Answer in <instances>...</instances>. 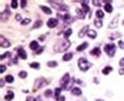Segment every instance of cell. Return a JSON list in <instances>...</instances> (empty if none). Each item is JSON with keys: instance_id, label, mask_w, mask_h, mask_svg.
Instances as JSON below:
<instances>
[{"instance_id": "cell-50", "label": "cell", "mask_w": 124, "mask_h": 101, "mask_svg": "<svg viewBox=\"0 0 124 101\" xmlns=\"http://www.w3.org/2000/svg\"><path fill=\"white\" fill-rule=\"evenodd\" d=\"M34 101H42V100H41V97H37V99L34 100Z\"/></svg>"}, {"instance_id": "cell-36", "label": "cell", "mask_w": 124, "mask_h": 101, "mask_svg": "<svg viewBox=\"0 0 124 101\" xmlns=\"http://www.w3.org/2000/svg\"><path fill=\"white\" fill-rule=\"evenodd\" d=\"M119 36H120V34L116 33V34H114V35L110 36V40H114V39H116V38H119Z\"/></svg>"}, {"instance_id": "cell-6", "label": "cell", "mask_w": 124, "mask_h": 101, "mask_svg": "<svg viewBox=\"0 0 124 101\" xmlns=\"http://www.w3.org/2000/svg\"><path fill=\"white\" fill-rule=\"evenodd\" d=\"M50 4H51V5H55V8H56V9H59V11H64V12H68V7H67L65 4H63V3L50 1Z\"/></svg>"}, {"instance_id": "cell-51", "label": "cell", "mask_w": 124, "mask_h": 101, "mask_svg": "<svg viewBox=\"0 0 124 101\" xmlns=\"http://www.w3.org/2000/svg\"><path fill=\"white\" fill-rule=\"evenodd\" d=\"M95 101H103V100H95Z\"/></svg>"}, {"instance_id": "cell-33", "label": "cell", "mask_w": 124, "mask_h": 101, "mask_svg": "<svg viewBox=\"0 0 124 101\" xmlns=\"http://www.w3.org/2000/svg\"><path fill=\"white\" fill-rule=\"evenodd\" d=\"M4 79L7 80L8 83H13V77H12V75H7V77H5Z\"/></svg>"}, {"instance_id": "cell-21", "label": "cell", "mask_w": 124, "mask_h": 101, "mask_svg": "<svg viewBox=\"0 0 124 101\" xmlns=\"http://www.w3.org/2000/svg\"><path fill=\"white\" fill-rule=\"evenodd\" d=\"M72 57H73V53H72V52H69V53H65L64 57H63V60H64V61H71Z\"/></svg>"}, {"instance_id": "cell-16", "label": "cell", "mask_w": 124, "mask_h": 101, "mask_svg": "<svg viewBox=\"0 0 124 101\" xmlns=\"http://www.w3.org/2000/svg\"><path fill=\"white\" fill-rule=\"evenodd\" d=\"M91 56H95V57H99L101 56V48H98V47H95V48L90 52Z\"/></svg>"}, {"instance_id": "cell-31", "label": "cell", "mask_w": 124, "mask_h": 101, "mask_svg": "<svg viewBox=\"0 0 124 101\" xmlns=\"http://www.w3.org/2000/svg\"><path fill=\"white\" fill-rule=\"evenodd\" d=\"M41 26H42V21L38 20V21L35 22V23H34V27H33V29H39Z\"/></svg>"}, {"instance_id": "cell-30", "label": "cell", "mask_w": 124, "mask_h": 101, "mask_svg": "<svg viewBox=\"0 0 124 101\" xmlns=\"http://www.w3.org/2000/svg\"><path fill=\"white\" fill-rule=\"evenodd\" d=\"M30 67H33V69H39L41 65H39V62H31V64H30Z\"/></svg>"}, {"instance_id": "cell-39", "label": "cell", "mask_w": 124, "mask_h": 101, "mask_svg": "<svg viewBox=\"0 0 124 101\" xmlns=\"http://www.w3.org/2000/svg\"><path fill=\"white\" fill-rule=\"evenodd\" d=\"M117 45H119L122 49H124V42H122V40H119V43H117Z\"/></svg>"}, {"instance_id": "cell-45", "label": "cell", "mask_w": 124, "mask_h": 101, "mask_svg": "<svg viewBox=\"0 0 124 101\" xmlns=\"http://www.w3.org/2000/svg\"><path fill=\"white\" fill-rule=\"evenodd\" d=\"M119 65H120V66H124V57L119 61Z\"/></svg>"}, {"instance_id": "cell-2", "label": "cell", "mask_w": 124, "mask_h": 101, "mask_svg": "<svg viewBox=\"0 0 124 101\" xmlns=\"http://www.w3.org/2000/svg\"><path fill=\"white\" fill-rule=\"evenodd\" d=\"M50 83V79H44V78H38L34 83V87H33V92H37L39 88H42L43 86H47Z\"/></svg>"}, {"instance_id": "cell-5", "label": "cell", "mask_w": 124, "mask_h": 101, "mask_svg": "<svg viewBox=\"0 0 124 101\" xmlns=\"http://www.w3.org/2000/svg\"><path fill=\"white\" fill-rule=\"evenodd\" d=\"M90 62L88 61L86 58H84V57H81L80 60H78V67H80V70L81 71H86L89 67H90Z\"/></svg>"}, {"instance_id": "cell-15", "label": "cell", "mask_w": 124, "mask_h": 101, "mask_svg": "<svg viewBox=\"0 0 124 101\" xmlns=\"http://www.w3.org/2000/svg\"><path fill=\"white\" fill-rule=\"evenodd\" d=\"M117 21H119V16H116V17H114L112 22H110V29H115L117 26Z\"/></svg>"}, {"instance_id": "cell-7", "label": "cell", "mask_w": 124, "mask_h": 101, "mask_svg": "<svg viewBox=\"0 0 124 101\" xmlns=\"http://www.w3.org/2000/svg\"><path fill=\"white\" fill-rule=\"evenodd\" d=\"M9 44H11V43H9V40L5 39V36H4V35L0 36V45H1V48H8Z\"/></svg>"}, {"instance_id": "cell-49", "label": "cell", "mask_w": 124, "mask_h": 101, "mask_svg": "<svg viewBox=\"0 0 124 101\" xmlns=\"http://www.w3.org/2000/svg\"><path fill=\"white\" fill-rule=\"evenodd\" d=\"M34 100H35V99H33V97H28V99H26V101H34Z\"/></svg>"}, {"instance_id": "cell-3", "label": "cell", "mask_w": 124, "mask_h": 101, "mask_svg": "<svg viewBox=\"0 0 124 101\" xmlns=\"http://www.w3.org/2000/svg\"><path fill=\"white\" fill-rule=\"evenodd\" d=\"M71 84H72V80H71L69 74H64V77L62 78V80H60V87L65 88V90H69V88H71Z\"/></svg>"}, {"instance_id": "cell-9", "label": "cell", "mask_w": 124, "mask_h": 101, "mask_svg": "<svg viewBox=\"0 0 124 101\" xmlns=\"http://www.w3.org/2000/svg\"><path fill=\"white\" fill-rule=\"evenodd\" d=\"M17 55H18V58H22V60H25L28 57L26 52H25L24 48H21V47H18V48H17Z\"/></svg>"}, {"instance_id": "cell-4", "label": "cell", "mask_w": 124, "mask_h": 101, "mask_svg": "<svg viewBox=\"0 0 124 101\" xmlns=\"http://www.w3.org/2000/svg\"><path fill=\"white\" fill-rule=\"evenodd\" d=\"M104 52L107 53L109 57H114V56H115V52H116V45L115 44H106V45H104Z\"/></svg>"}, {"instance_id": "cell-35", "label": "cell", "mask_w": 124, "mask_h": 101, "mask_svg": "<svg viewBox=\"0 0 124 101\" xmlns=\"http://www.w3.org/2000/svg\"><path fill=\"white\" fill-rule=\"evenodd\" d=\"M18 75H20V78H22V79H24V78L28 77V73H26V71H20V74H18Z\"/></svg>"}, {"instance_id": "cell-34", "label": "cell", "mask_w": 124, "mask_h": 101, "mask_svg": "<svg viewBox=\"0 0 124 101\" xmlns=\"http://www.w3.org/2000/svg\"><path fill=\"white\" fill-rule=\"evenodd\" d=\"M9 57H11V53H9V52L3 53V55H1V60H4V58H9Z\"/></svg>"}, {"instance_id": "cell-37", "label": "cell", "mask_w": 124, "mask_h": 101, "mask_svg": "<svg viewBox=\"0 0 124 101\" xmlns=\"http://www.w3.org/2000/svg\"><path fill=\"white\" fill-rule=\"evenodd\" d=\"M44 96H47V97L52 96V91H51V90H47L46 92H44Z\"/></svg>"}, {"instance_id": "cell-42", "label": "cell", "mask_w": 124, "mask_h": 101, "mask_svg": "<svg viewBox=\"0 0 124 101\" xmlns=\"http://www.w3.org/2000/svg\"><path fill=\"white\" fill-rule=\"evenodd\" d=\"M5 69H7V67H5V65H1V67H0V73H4Z\"/></svg>"}, {"instance_id": "cell-32", "label": "cell", "mask_w": 124, "mask_h": 101, "mask_svg": "<svg viewBox=\"0 0 124 101\" xmlns=\"http://www.w3.org/2000/svg\"><path fill=\"white\" fill-rule=\"evenodd\" d=\"M29 23H30V18H25V20H22V22H21L22 26H26V25H29Z\"/></svg>"}, {"instance_id": "cell-14", "label": "cell", "mask_w": 124, "mask_h": 101, "mask_svg": "<svg viewBox=\"0 0 124 101\" xmlns=\"http://www.w3.org/2000/svg\"><path fill=\"white\" fill-rule=\"evenodd\" d=\"M71 92H72V95H75V96H81L82 91L78 87H73L72 90H71Z\"/></svg>"}, {"instance_id": "cell-8", "label": "cell", "mask_w": 124, "mask_h": 101, "mask_svg": "<svg viewBox=\"0 0 124 101\" xmlns=\"http://www.w3.org/2000/svg\"><path fill=\"white\" fill-rule=\"evenodd\" d=\"M59 23V20L58 18H50L48 21H47V26L48 27H56Z\"/></svg>"}, {"instance_id": "cell-40", "label": "cell", "mask_w": 124, "mask_h": 101, "mask_svg": "<svg viewBox=\"0 0 124 101\" xmlns=\"http://www.w3.org/2000/svg\"><path fill=\"white\" fill-rule=\"evenodd\" d=\"M14 18H16V21H21V22H22L21 16H20V14H16V16H14Z\"/></svg>"}, {"instance_id": "cell-1", "label": "cell", "mask_w": 124, "mask_h": 101, "mask_svg": "<svg viewBox=\"0 0 124 101\" xmlns=\"http://www.w3.org/2000/svg\"><path fill=\"white\" fill-rule=\"evenodd\" d=\"M71 47V42L68 39H62V40H58L54 45V50L55 52H64Z\"/></svg>"}, {"instance_id": "cell-41", "label": "cell", "mask_w": 124, "mask_h": 101, "mask_svg": "<svg viewBox=\"0 0 124 101\" xmlns=\"http://www.w3.org/2000/svg\"><path fill=\"white\" fill-rule=\"evenodd\" d=\"M44 39H46V35H41L39 38H38V40H39V42H43Z\"/></svg>"}, {"instance_id": "cell-12", "label": "cell", "mask_w": 124, "mask_h": 101, "mask_svg": "<svg viewBox=\"0 0 124 101\" xmlns=\"http://www.w3.org/2000/svg\"><path fill=\"white\" fill-rule=\"evenodd\" d=\"M13 97H14L13 91H12V90H9L8 92H7V95H5V97H4V99L7 100V101H12V100H13Z\"/></svg>"}, {"instance_id": "cell-26", "label": "cell", "mask_w": 124, "mask_h": 101, "mask_svg": "<svg viewBox=\"0 0 124 101\" xmlns=\"http://www.w3.org/2000/svg\"><path fill=\"white\" fill-rule=\"evenodd\" d=\"M94 25L97 27H102L103 26V22H102V20H98V18H97V20L94 21Z\"/></svg>"}, {"instance_id": "cell-11", "label": "cell", "mask_w": 124, "mask_h": 101, "mask_svg": "<svg viewBox=\"0 0 124 101\" xmlns=\"http://www.w3.org/2000/svg\"><path fill=\"white\" fill-rule=\"evenodd\" d=\"M76 13H77V16H78V18H80V20H84V18H85V13H86V12H85L84 9L77 8V9H76Z\"/></svg>"}, {"instance_id": "cell-10", "label": "cell", "mask_w": 124, "mask_h": 101, "mask_svg": "<svg viewBox=\"0 0 124 101\" xmlns=\"http://www.w3.org/2000/svg\"><path fill=\"white\" fill-rule=\"evenodd\" d=\"M58 17H60V18H63V21L64 22H72L73 21V18H71V14H68V13H65L64 16H62V14H58Z\"/></svg>"}, {"instance_id": "cell-38", "label": "cell", "mask_w": 124, "mask_h": 101, "mask_svg": "<svg viewBox=\"0 0 124 101\" xmlns=\"http://www.w3.org/2000/svg\"><path fill=\"white\" fill-rule=\"evenodd\" d=\"M20 5H21L22 8H25V7H26V0H21V1H20Z\"/></svg>"}, {"instance_id": "cell-19", "label": "cell", "mask_w": 124, "mask_h": 101, "mask_svg": "<svg viewBox=\"0 0 124 101\" xmlns=\"http://www.w3.org/2000/svg\"><path fill=\"white\" fill-rule=\"evenodd\" d=\"M95 16L98 17V20H102V18L104 17V12H103V11H101V9H98V11L95 12Z\"/></svg>"}, {"instance_id": "cell-25", "label": "cell", "mask_w": 124, "mask_h": 101, "mask_svg": "<svg viewBox=\"0 0 124 101\" xmlns=\"http://www.w3.org/2000/svg\"><path fill=\"white\" fill-rule=\"evenodd\" d=\"M60 92H62V87H58V88L55 90V99H59V97L62 96Z\"/></svg>"}, {"instance_id": "cell-24", "label": "cell", "mask_w": 124, "mask_h": 101, "mask_svg": "<svg viewBox=\"0 0 124 101\" xmlns=\"http://www.w3.org/2000/svg\"><path fill=\"white\" fill-rule=\"evenodd\" d=\"M88 36L90 38V39H95V36H97V33H95L94 30H89V33H88Z\"/></svg>"}, {"instance_id": "cell-44", "label": "cell", "mask_w": 124, "mask_h": 101, "mask_svg": "<svg viewBox=\"0 0 124 101\" xmlns=\"http://www.w3.org/2000/svg\"><path fill=\"white\" fill-rule=\"evenodd\" d=\"M93 5H97V7H98V5H101V1H97V0H94V1H93Z\"/></svg>"}, {"instance_id": "cell-23", "label": "cell", "mask_w": 124, "mask_h": 101, "mask_svg": "<svg viewBox=\"0 0 124 101\" xmlns=\"http://www.w3.org/2000/svg\"><path fill=\"white\" fill-rule=\"evenodd\" d=\"M86 48H88V43H82L81 45L77 47V50H78V52H82V50H85Z\"/></svg>"}, {"instance_id": "cell-47", "label": "cell", "mask_w": 124, "mask_h": 101, "mask_svg": "<svg viewBox=\"0 0 124 101\" xmlns=\"http://www.w3.org/2000/svg\"><path fill=\"white\" fill-rule=\"evenodd\" d=\"M43 52V48H39V49H37V53L39 55V53H42Z\"/></svg>"}, {"instance_id": "cell-29", "label": "cell", "mask_w": 124, "mask_h": 101, "mask_svg": "<svg viewBox=\"0 0 124 101\" xmlns=\"http://www.w3.org/2000/svg\"><path fill=\"white\" fill-rule=\"evenodd\" d=\"M18 5H20V3L16 1V0H12V1H11V8H17Z\"/></svg>"}, {"instance_id": "cell-18", "label": "cell", "mask_w": 124, "mask_h": 101, "mask_svg": "<svg viewBox=\"0 0 124 101\" xmlns=\"http://www.w3.org/2000/svg\"><path fill=\"white\" fill-rule=\"evenodd\" d=\"M29 47H30V49H33V50H37V48H39V47H38V42H37V40H33V42H30Z\"/></svg>"}, {"instance_id": "cell-13", "label": "cell", "mask_w": 124, "mask_h": 101, "mask_svg": "<svg viewBox=\"0 0 124 101\" xmlns=\"http://www.w3.org/2000/svg\"><path fill=\"white\" fill-rule=\"evenodd\" d=\"M112 5H111V3L110 1H106L104 3V12H107V13H111L112 12Z\"/></svg>"}, {"instance_id": "cell-17", "label": "cell", "mask_w": 124, "mask_h": 101, "mask_svg": "<svg viewBox=\"0 0 124 101\" xmlns=\"http://www.w3.org/2000/svg\"><path fill=\"white\" fill-rule=\"evenodd\" d=\"M86 33H89V26H84V27H82V30L78 33V38H82Z\"/></svg>"}, {"instance_id": "cell-20", "label": "cell", "mask_w": 124, "mask_h": 101, "mask_svg": "<svg viewBox=\"0 0 124 101\" xmlns=\"http://www.w3.org/2000/svg\"><path fill=\"white\" fill-rule=\"evenodd\" d=\"M39 8L42 9V11H43V12H44V13H46V14H51V13H52V11H51V9H50L48 7H44V5H41Z\"/></svg>"}, {"instance_id": "cell-22", "label": "cell", "mask_w": 124, "mask_h": 101, "mask_svg": "<svg viewBox=\"0 0 124 101\" xmlns=\"http://www.w3.org/2000/svg\"><path fill=\"white\" fill-rule=\"evenodd\" d=\"M111 71H112V67H111V66H106V67L102 70V74L103 75H107V74H110Z\"/></svg>"}, {"instance_id": "cell-43", "label": "cell", "mask_w": 124, "mask_h": 101, "mask_svg": "<svg viewBox=\"0 0 124 101\" xmlns=\"http://www.w3.org/2000/svg\"><path fill=\"white\" fill-rule=\"evenodd\" d=\"M56 101H65V97L64 96H60L59 99H56Z\"/></svg>"}, {"instance_id": "cell-52", "label": "cell", "mask_w": 124, "mask_h": 101, "mask_svg": "<svg viewBox=\"0 0 124 101\" xmlns=\"http://www.w3.org/2000/svg\"><path fill=\"white\" fill-rule=\"evenodd\" d=\"M123 25H124V21H123Z\"/></svg>"}, {"instance_id": "cell-46", "label": "cell", "mask_w": 124, "mask_h": 101, "mask_svg": "<svg viewBox=\"0 0 124 101\" xmlns=\"http://www.w3.org/2000/svg\"><path fill=\"white\" fill-rule=\"evenodd\" d=\"M4 82H5V79H1V80H0V87L4 86Z\"/></svg>"}, {"instance_id": "cell-48", "label": "cell", "mask_w": 124, "mask_h": 101, "mask_svg": "<svg viewBox=\"0 0 124 101\" xmlns=\"http://www.w3.org/2000/svg\"><path fill=\"white\" fill-rule=\"evenodd\" d=\"M119 74H120V75H123V74H124V67H123V69H120V70H119Z\"/></svg>"}, {"instance_id": "cell-27", "label": "cell", "mask_w": 124, "mask_h": 101, "mask_svg": "<svg viewBox=\"0 0 124 101\" xmlns=\"http://www.w3.org/2000/svg\"><path fill=\"white\" fill-rule=\"evenodd\" d=\"M47 66H48V67H56V66H58V62L56 61H48L47 62Z\"/></svg>"}, {"instance_id": "cell-28", "label": "cell", "mask_w": 124, "mask_h": 101, "mask_svg": "<svg viewBox=\"0 0 124 101\" xmlns=\"http://www.w3.org/2000/svg\"><path fill=\"white\" fill-rule=\"evenodd\" d=\"M71 34H72V29H67L65 33H64V38H65V39H68V38L71 36Z\"/></svg>"}]
</instances>
